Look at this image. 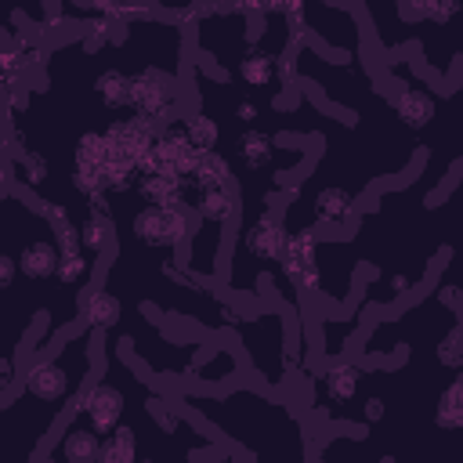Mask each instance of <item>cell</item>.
<instances>
[{
    "label": "cell",
    "instance_id": "cell-24",
    "mask_svg": "<svg viewBox=\"0 0 463 463\" xmlns=\"http://www.w3.org/2000/svg\"><path fill=\"white\" fill-rule=\"evenodd\" d=\"M235 112H239V119H242V123H253V119L260 116V109H257V101H250V98H242V101L235 105Z\"/></svg>",
    "mask_w": 463,
    "mask_h": 463
},
{
    "label": "cell",
    "instance_id": "cell-4",
    "mask_svg": "<svg viewBox=\"0 0 463 463\" xmlns=\"http://www.w3.org/2000/svg\"><path fill=\"white\" fill-rule=\"evenodd\" d=\"M286 242H289V232L282 224V217L275 210H260L253 221L242 224L239 232V246L257 260V264H282V253H286Z\"/></svg>",
    "mask_w": 463,
    "mask_h": 463
},
{
    "label": "cell",
    "instance_id": "cell-13",
    "mask_svg": "<svg viewBox=\"0 0 463 463\" xmlns=\"http://www.w3.org/2000/svg\"><path fill=\"white\" fill-rule=\"evenodd\" d=\"M192 210L199 213L203 224H228L235 217V199L228 188H206V192H195L192 195Z\"/></svg>",
    "mask_w": 463,
    "mask_h": 463
},
{
    "label": "cell",
    "instance_id": "cell-19",
    "mask_svg": "<svg viewBox=\"0 0 463 463\" xmlns=\"http://www.w3.org/2000/svg\"><path fill=\"white\" fill-rule=\"evenodd\" d=\"M109 228H112V221L109 217H98V213H83V221H80V246H83V253L87 257H101L105 253V246H109Z\"/></svg>",
    "mask_w": 463,
    "mask_h": 463
},
{
    "label": "cell",
    "instance_id": "cell-23",
    "mask_svg": "<svg viewBox=\"0 0 463 463\" xmlns=\"http://www.w3.org/2000/svg\"><path fill=\"white\" fill-rule=\"evenodd\" d=\"M0 286H4V289L14 286V257H11V253L0 257Z\"/></svg>",
    "mask_w": 463,
    "mask_h": 463
},
{
    "label": "cell",
    "instance_id": "cell-18",
    "mask_svg": "<svg viewBox=\"0 0 463 463\" xmlns=\"http://www.w3.org/2000/svg\"><path fill=\"white\" fill-rule=\"evenodd\" d=\"M434 423L441 430H463V380H452L434 405Z\"/></svg>",
    "mask_w": 463,
    "mask_h": 463
},
{
    "label": "cell",
    "instance_id": "cell-9",
    "mask_svg": "<svg viewBox=\"0 0 463 463\" xmlns=\"http://www.w3.org/2000/svg\"><path fill=\"white\" fill-rule=\"evenodd\" d=\"M358 380H362V369L354 362H329L326 373H322V405H347L358 391Z\"/></svg>",
    "mask_w": 463,
    "mask_h": 463
},
{
    "label": "cell",
    "instance_id": "cell-10",
    "mask_svg": "<svg viewBox=\"0 0 463 463\" xmlns=\"http://www.w3.org/2000/svg\"><path fill=\"white\" fill-rule=\"evenodd\" d=\"M239 80L246 87H271L275 76H279V51H268V47H250L239 65H235Z\"/></svg>",
    "mask_w": 463,
    "mask_h": 463
},
{
    "label": "cell",
    "instance_id": "cell-5",
    "mask_svg": "<svg viewBox=\"0 0 463 463\" xmlns=\"http://www.w3.org/2000/svg\"><path fill=\"white\" fill-rule=\"evenodd\" d=\"M72 387H76V376L69 373V365H65L61 358H40V362L29 365L25 376H22V391H25L29 398H36V402H43V405H58V409L69 402Z\"/></svg>",
    "mask_w": 463,
    "mask_h": 463
},
{
    "label": "cell",
    "instance_id": "cell-22",
    "mask_svg": "<svg viewBox=\"0 0 463 463\" xmlns=\"http://www.w3.org/2000/svg\"><path fill=\"white\" fill-rule=\"evenodd\" d=\"M434 354H438V362H441L445 369H452V373H459V369H463V326H459V322H456V326L438 340Z\"/></svg>",
    "mask_w": 463,
    "mask_h": 463
},
{
    "label": "cell",
    "instance_id": "cell-17",
    "mask_svg": "<svg viewBox=\"0 0 463 463\" xmlns=\"http://www.w3.org/2000/svg\"><path fill=\"white\" fill-rule=\"evenodd\" d=\"M354 210V199L344 188H326L322 195H315V221L318 224H347Z\"/></svg>",
    "mask_w": 463,
    "mask_h": 463
},
{
    "label": "cell",
    "instance_id": "cell-25",
    "mask_svg": "<svg viewBox=\"0 0 463 463\" xmlns=\"http://www.w3.org/2000/svg\"><path fill=\"white\" fill-rule=\"evenodd\" d=\"M459 326H463V304H459Z\"/></svg>",
    "mask_w": 463,
    "mask_h": 463
},
{
    "label": "cell",
    "instance_id": "cell-12",
    "mask_svg": "<svg viewBox=\"0 0 463 463\" xmlns=\"http://www.w3.org/2000/svg\"><path fill=\"white\" fill-rule=\"evenodd\" d=\"M119 315H123L119 297H116V293H109L105 286L90 289V293H87V300H83V307H80V318L87 322V329H112V326L119 322Z\"/></svg>",
    "mask_w": 463,
    "mask_h": 463
},
{
    "label": "cell",
    "instance_id": "cell-14",
    "mask_svg": "<svg viewBox=\"0 0 463 463\" xmlns=\"http://www.w3.org/2000/svg\"><path fill=\"white\" fill-rule=\"evenodd\" d=\"M192 184H195V192H206V188H228L232 192V163L221 152H199V163L192 170Z\"/></svg>",
    "mask_w": 463,
    "mask_h": 463
},
{
    "label": "cell",
    "instance_id": "cell-1",
    "mask_svg": "<svg viewBox=\"0 0 463 463\" xmlns=\"http://www.w3.org/2000/svg\"><path fill=\"white\" fill-rule=\"evenodd\" d=\"M130 112L156 123V127H166L170 119H177V90H174V80L159 69H141L130 76Z\"/></svg>",
    "mask_w": 463,
    "mask_h": 463
},
{
    "label": "cell",
    "instance_id": "cell-11",
    "mask_svg": "<svg viewBox=\"0 0 463 463\" xmlns=\"http://www.w3.org/2000/svg\"><path fill=\"white\" fill-rule=\"evenodd\" d=\"M235 156H239V163L246 166V170H268L271 166V156H275V141H271V134L268 130H260V127H250V130H242L239 137H235Z\"/></svg>",
    "mask_w": 463,
    "mask_h": 463
},
{
    "label": "cell",
    "instance_id": "cell-20",
    "mask_svg": "<svg viewBox=\"0 0 463 463\" xmlns=\"http://www.w3.org/2000/svg\"><path fill=\"white\" fill-rule=\"evenodd\" d=\"M90 271H94V257H87L83 250H69V253H61L58 282L69 286V289H80V286H87Z\"/></svg>",
    "mask_w": 463,
    "mask_h": 463
},
{
    "label": "cell",
    "instance_id": "cell-21",
    "mask_svg": "<svg viewBox=\"0 0 463 463\" xmlns=\"http://www.w3.org/2000/svg\"><path fill=\"white\" fill-rule=\"evenodd\" d=\"M184 123H188L192 145H195L199 152H217V137H221V127H217V119H213V116H206V112L199 109V112L184 116Z\"/></svg>",
    "mask_w": 463,
    "mask_h": 463
},
{
    "label": "cell",
    "instance_id": "cell-16",
    "mask_svg": "<svg viewBox=\"0 0 463 463\" xmlns=\"http://www.w3.org/2000/svg\"><path fill=\"white\" fill-rule=\"evenodd\" d=\"M94 94L101 98V105L109 112H123V109H130V76L119 69H105L94 80Z\"/></svg>",
    "mask_w": 463,
    "mask_h": 463
},
{
    "label": "cell",
    "instance_id": "cell-15",
    "mask_svg": "<svg viewBox=\"0 0 463 463\" xmlns=\"http://www.w3.org/2000/svg\"><path fill=\"white\" fill-rule=\"evenodd\" d=\"M98 463H137V430L130 423H119L112 434H105Z\"/></svg>",
    "mask_w": 463,
    "mask_h": 463
},
{
    "label": "cell",
    "instance_id": "cell-6",
    "mask_svg": "<svg viewBox=\"0 0 463 463\" xmlns=\"http://www.w3.org/2000/svg\"><path fill=\"white\" fill-rule=\"evenodd\" d=\"M98 452H101V434L87 423L83 412H69L61 438L47 452V463H98Z\"/></svg>",
    "mask_w": 463,
    "mask_h": 463
},
{
    "label": "cell",
    "instance_id": "cell-7",
    "mask_svg": "<svg viewBox=\"0 0 463 463\" xmlns=\"http://www.w3.org/2000/svg\"><path fill=\"white\" fill-rule=\"evenodd\" d=\"M394 112H398V119H402L409 130H423V127L434 123V116H438V101H434V94H430L427 87H420V83H402L398 94H394Z\"/></svg>",
    "mask_w": 463,
    "mask_h": 463
},
{
    "label": "cell",
    "instance_id": "cell-8",
    "mask_svg": "<svg viewBox=\"0 0 463 463\" xmlns=\"http://www.w3.org/2000/svg\"><path fill=\"white\" fill-rule=\"evenodd\" d=\"M58 264H61V250H58V242H54V235H47V239H29L25 246H22V260H18V268H22V275L25 279H54L58 275Z\"/></svg>",
    "mask_w": 463,
    "mask_h": 463
},
{
    "label": "cell",
    "instance_id": "cell-2",
    "mask_svg": "<svg viewBox=\"0 0 463 463\" xmlns=\"http://www.w3.org/2000/svg\"><path fill=\"white\" fill-rule=\"evenodd\" d=\"M188 228H192L188 210H170V206H145L134 213V224H130L134 239L141 246H156V250H170V246L177 250L192 235Z\"/></svg>",
    "mask_w": 463,
    "mask_h": 463
},
{
    "label": "cell",
    "instance_id": "cell-3",
    "mask_svg": "<svg viewBox=\"0 0 463 463\" xmlns=\"http://www.w3.org/2000/svg\"><path fill=\"white\" fill-rule=\"evenodd\" d=\"M123 409H127V398L119 387L98 380V383H80L76 387V398H72V412H83L87 423L105 438L119 427L123 420Z\"/></svg>",
    "mask_w": 463,
    "mask_h": 463
}]
</instances>
